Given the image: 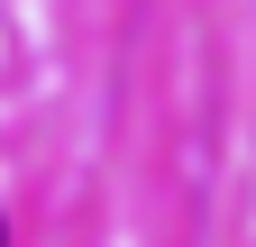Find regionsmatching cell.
<instances>
[]
</instances>
